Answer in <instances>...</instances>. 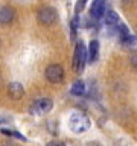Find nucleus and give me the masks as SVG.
Returning <instances> with one entry per match:
<instances>
[{"instance_id":"nucleus-19","label":"nucleus","mask_w":137,"mask_h":146,"mask_svg":"<svg viewBox=\"0 0 137 146\" xmlns=\"http://www.w3.org/2000/svg\"><path fill=\"white\" fill-rule=\"evenodd\" d=\"M123 3H130V2H132V0H122Z\"/></svg>"},{"instance_id":"nucleus-12","label":"nucleus","mask_w":137,"mask_h":146,"mask_svg":"<svg viewBox=\"0 0 137 146\" xmlns=\"http://www.w3.org/2000/svg\"><path fill=\"white\" fill-rule=\"evenodd\" d=\"M70 93H72L73 96H82V94L85 93V85H84V82H82V81H76L75 84L72 85Z\"/></svg>"},{"instance_id":"nucleus-2","label":"nucleus","mask_w":137,"mask_h":146,"mask_svg":"<svg viewBox=\"0 0 137 146\" xmlns=\"http://www.w3.org/2000/svg\"><path fill=\"white\" fill-rule=\"evenodd\" d=\"M85 61H87V50L82 43H78L76 49H75V55H73V70L82 72V68L85 66Z\"/></svg>"},{"instance_id":"nucleus-5","label":"nucleus","mask_w":137,"mask_h":146,"mask_svg":"<svg viewBox=\"0 0 137 146\" xmlns=\"http://www.w3.org/2000/svg\"><path fill=\"white\" fill-rule=\"evenodd\" d=\"M52 107H53L52 99H49V98H41V99L35 100V102L32 104L31 113H34V114H46V113H49L50 110H52Z\"/></svg>"},{"instance_id":"nucleus-9","label":"nucleus","mask_w":137,"mask_h":146,"mask_svg":"<svg viewBox=\"0 0 137 146\" xmlns=\"http://www.w3.org/2000/svg\"><path fill=\"white\" fill-rule=\"evenodd\" d=\"M104 21H105V25L107 26H117L119 25V15L114 11H107L105 12V15H104Z\"/></svg>"},{"instance_id":"nucleus-8","label":"nucleus","mask_w":137,"mask_h":146,"mask_svg":"<svg viewBox=\"0 0 137 146\" xmlns=\"http://www.w3.org/2000/svg\"><path fill=\"white\" fill-rule=\"evenodd\" d=\"M14 17H15V11L11 6H3L0 9V25H9Z\"/></svg>"},{"instance_id":"nucleus-3","label":"nucleus","mask_w":137,"mask_h":146,"mask_svg":"<svg viewBox=\"0 0 137 146\" xmlns=\"http://www.w3.org/2000/svg\"><path fill=\"white\" fill-rule=\"evenodd\" d=\"M37 17H38V21L41 23V25L49 26V25H53V23L57 21L58 14L52 6H43L38 11V14H37Z\"/></svg>"},{"instance_id":"nucleus-16","label":"nucleus","mask_w":137,"mask_h":146,"mask_svg":"<svg viewBox=\"0 0 137 146\" xmlns=\"http://www.w3.org/2000/svg\"><path fill=\"white\" fill-rule=\"evenodd\" d=\"M47 146H64V143L63 141H50Z\"/></svg>"},{"instance_id":"nucleus-1","label":"nucleus","mask_w":137,"mask_h":146,"mask_svg":"<svg viewBox=\"0 0 137 146\" xmlns=\"http://www.w3.org/2000/svg\"><path fill=\"white\" fill-rule=\"evenodd\" d=\"M68 126L73 132L76 134H82V132L88 131L91 123H90V119L82 113H73L70 119H68Z\"/></svg>"},{"instance_id":"nucleus-11","label":"nucleus","mask_w":137,"mask_h":146,"mask_svg":"<svg viewBox=\"0 0 137 146\" xmlns=\"http://www.w3.org/2000/svg\"><path fill=\"white\" fill-rule=\"evenodd\" d=\"M122 41V44L125 46V49H128V50H136L137 49V36H134V35H128V36H125V38H122L120 40Z\"/></svg>"},{"instance_id":"nucleus-15","label":"nucleus","mask_w":137,"mask_h":146,"mask_svg":"<svg viewBox=\"0 0 137 146\" xmlns=\"http://www.w3.org/2000/svg\"><path fill=\"white\" fill-rule=\"evenodd\" d=\"M131 66H132V67H134L136 70H137V53L131 56Z\"/></svg>"},{"instance_id":"nucleus-14","label":"nucleus","mask_w":137,"mask_h":146,"mask_svg":"<svg viewBox=\"0 0 137 146\" xmlns=\"http://www.w3.org/2000/svg\"><path fill=\"white\" fill-rule=\"evenodd\" d=\"M2 132L5 135H12V137H15V139H18V140H23L25 141L26 139L23 137L21 134H18V132H15V131H12V129H2Z\"/></svg>"},{"instance_id":"nucleus-18","label":"nucleus","mask_w":137,"mask_h":146,"mask_svg":"<svg viewBox=\"0 0 137 146\" xmlns=\"http://www.w3.org/2000/svg\"><path fill=\"white\" fill-rule=\"evenodd\" d=\"M87 146H100V145L98 143V141H90V143L87 145Z\"/></svg>"},{"instance_id":"nucleus-7","label":"nucleus","mask_w":137,"mask_h":146,"mask_svg":"<svg viewBox=\"0 0 137 146\" xmlns=\"http://www.w3.org/2000/svg\"><path fill=\"white\" fill-rule=\"evenodd\" d=\"M8 94L11 99H21L23 94H25V88H23V85L20 82H11L8 87Z\"/></svg>"},{"instance_id":"nucleus-10","label":"nucleus","mask_w":137,"mask_h":146,"mask_svg":"<svg viewBox=\"0 0 137 146\" xmlns=\"http://www.w3.org/2000/svg\"><path fill=\"white\" fill-rule=\"evenodd\" d=\"M98 56H99V43L96 40H93V41H90V47H88V59L91 62L93 61H96L98 59Z\"/></svg>"},{"instance_id":"nucleus-13","label":"nucleus","mask_w":137,"mask_h":146,"mask_svg":"<svg viewBox=\"0 0 137 146\" xmlns=\"http://www.w3.org/2000/svg\"><path fill=\"white\" fill-rule=\"evenodd\" d=\"M117 31H119V36H120V40L130 35V31H128V27H126L125 25H122V23H119V25H117Z\"/></svg>"},{"instance_id":"nucleus-17","label":"nucleus","mask_w":137,"mask_h":146,"mask_svg":"<svg viewBox=\"0 0 137 146\" xmlns=\"http://www.w3.org/2000/svg\"><path fill=\"white\" fill-rule=\"evenodd\" d=\"M2 146H17V145H15V143H12V141H5Z\"/></svg>"},{"instance_id":"nucleus-4","label":"nucleus","mask_w":137,"mask_h":146,"mask_svg":"<svg viewBox=\"0 0 137 146\" xmlns=\"http://www.w3.org/2000/svg\"><path fill=\"white\" fill-rule=\"evenodd\" d=\"M46 79L49 82H53V84H58L64 79V70L61 66L58 64H50V66L46 68Z\"/></svg>"},{"instance_id":"nucleus-6","label":"nucleus","mask_w":137,"mask_h":146,"mask_svg":"<svg viewBox=\"0 0 137 146\" xmlns=\"http://www.w3.org/2000/svg\"><path fill=\"white\" fill-rule=\"evenodd\" d=\"M107 12V0H93L91 3V8H90V14L93 18H100L105 15Z\"/></svg>"}]
</instances>
